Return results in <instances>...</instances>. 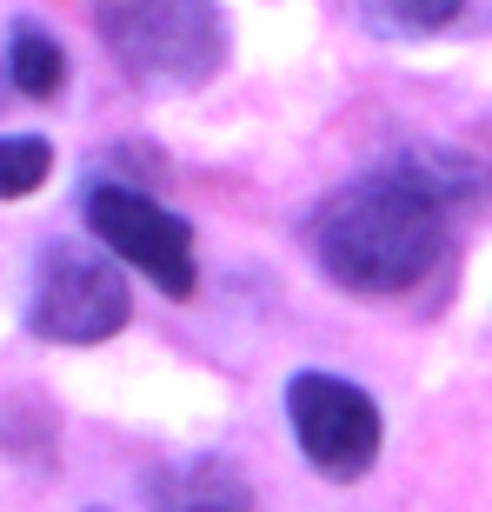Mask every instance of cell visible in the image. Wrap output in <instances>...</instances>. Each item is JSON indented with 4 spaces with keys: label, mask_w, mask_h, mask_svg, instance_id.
<instances>
[{
    "label": "cell",
    "mask_w": 492,
    "mask_h": 512,
    "mask_svg": "<svg viewBox=\"0 0 492 512\" xmlns=\"http://www.w3.org/2000/svg\"><path fill=\"white\" fill-rule=\"evenodd\" d=\"M133 300H127V273L120 260L80 247V240H54L40 253V273H34V300H27V326L40 340H60V346H94V340H114L127 326Z\"/></svg>",
    "instance_id": "3"
},
{
    "label": "cell",
    "mask_w": 492,
    "mask_h": 512,
    "mask_svg": "<svg viewBox=\"0 0 492 512\" xmlns=\"http://www.w3.org/2000/svg\"><path fill=\"white\" fill-rule=\"evenodd\" d=\"M7 80L27 100H54L67 87V54H60V40L40 20H14V34H7Z\"/></svg>",
    "instance_id": "7"
},
{
    "label": "cell",
    "mask_w": 492,
    "mask_h": 512,
    "mask_svg": "<svg viewBox=\"0 0 492 512\" xmlns=\"http://www.w3.org/2000/svg\"><path fill=\"white\" fill-rule=\"evenodd\" d=\"M147 506L153 512H253V486H246V473L233 459L200 453V459H180L167 473H153Z\"/></svg>",
    "instance_id": "6"
},
{
    "label": "cell",
    "mask_w": 492,
    "mask_h": 512,
    "mask_svg": "<svg viewBox=\"0 0 492 512\" xmlns=\"http://www.w3.org/2000/svg\"><path fill=\"white\" fill-rule=\"evenodd\" d=\"M87 227L114 260L147 273L160 293L187 300L193 293V227L140 187H87Z\"/></svg>",
    "instance_id": "5"
},
{
    "label": "cell",
    "mask_w": 492,
    "mask_h": 512,
    "mask_svg": "<svg viewBox=\"0 0 492 512\" xmlns=\"http://www.w3.org/2000/svg\"><path fill=\"white\" fill-rule=\"evenodd\" d=\"M486 200V167L453 147H406L346 180L320 207L313 247L326 280L366 300L406 293L446 260L453 220Z\"/></svg>",
    "instance_id": "1"
},
{
    "label": "cell",
    "mask_w": 492,
    "mask_h": 512,
    "mask_svg": "<svg viewBox=\"0 0 492 512\" xmlns=\"http://www.w3.org/2000/svg\"><path fill=\"white\" fill-rule=\"evenodd\" d=\"M459 20V0H393V7H373L366 27L379 34H439Z\"/></svg>",
    "instance_id": "9"
},
{
    "label": "cell",
    "mask_w": 492,
    "mask_h": 512,
    "mask_svg": "<svg viewBox=\"0 0 492 512\" xmlns=\"http://www.w3.org/2000/svg\"><path fill=\"white\" fill-rule=\"evenodd\" d=\"M54 173V147L40 133H7L0 140V200H27L34 187H47Z\"/></svg>",
    "instance_id": "8"
},
{
    "label": "cell",
    "mask_w": 492,
    "mask_h": 512,
    "mask_svg": "<svg viewBox=\"0 0 492 512\" xmlns=\"http://www.w3.org/2000/svg\"><path fill=\"white\" fill-rule=\"evenodd\" d=\"M286 419H293V439H300L306 466L326 479H360L379 459V439H386L373 393L340 380V373H293Z\"/></svg>",
    "instance_id": "4"
},
{
    "label": "cell",
    "mask_w": 492,
    "mask_h": 512,
    "mask_svg": "<svg viewBox=\"0 0 492 512\" xmlns=\"http://www.w3.org/2000/svg\"><path fill=\"white\" fill-rule=\"evenodd\" d=\"M94 512H100V506H94Z\"/></svg>",
    "instance_id": "10"
},
{
    "label": "cell",
    "mask_w": 492,
    "mask_h": 512,
    "mask_svg": "<svg viewBox=\"0 0 492 512\" xmlns=\"http://www.w3.org/2000/svg\"><path fill=\"white\" fill-rule=\"evenodd\" d=\"M100 40L114 47V60L140 87H153V94L200 87L227 60V27L200 0H180V7H153V0L100 7Z\"/></svg>",
    "instance_id": "2"
}]
</instances>
